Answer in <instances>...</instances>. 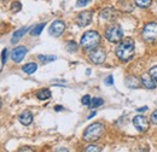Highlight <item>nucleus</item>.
<instances>
[{"mask_svg":"<svg viewBox=\"0 0 157 152\" xmlns=\"http://www.w3.org/2000/svg\"><path fill=\"white\" fill-rule=\"evenodd\" d=\"M55 109H56V111H62V110H63V109H62V106H60V105H57V106H56V108H55Z\"/></svg>","mask_w":157,"mask_h":152,"instance_id":"34","label":"nucleus"},{"mask_svg":"<svg viewBox=\"0 0 157 152\" xmlns=\"http://www.w3.org/2000/svg\"><path fill=\"white\" fill-rule=\"evenodd\" d=\"M103 104H104V100L103 99H100V98H93L92 101H91V108L92 109H96V108H98V106L103 105Z\"/></svg>","mask_w":157,"mask_h":152,"instance_id":"21","label":"nucleus"},{"mask_svg":"<svg viewBox=\"0 0 157 152\" xmlns=\"http://www.w3.org/2000/svg\"><path fill=\"white\" fill-rule=\"evenodd\" d=\"M21 9H22V5H21L20 1H13V2H12V5H11V11L18 12V11H21Z\"/></svg>","mask_w":157,"mask_h":152,"instance_id":"22","label":"nucleus"},{"mask_svg":"<svg viewBox=\"0 0 157 152\" xmlns=\"http://www.w3.org/2000/svg\"><path fill=\"white\" fill-rule=\"evenodd\" d=\"M36 97L39 98L40 100H47L51 98V91L50 89H41L38 92Z\"/></svg>","mask_w":157,"mask_h":152,"instance_id":"17","label":"nucleus"},{"mask_svg":"<svg viewBox=\"0 0 157 152\" xmlns=\"http://www.w3.org/2000/svg\"><path fill=\"white\" fill-rule=\"evenodd\" d=\"M126 85H127V87L136 89V88H138V87L141 85V80L137 78L136 76H129V77H127V80H126Z\"/></svg>","mask_w":157,"mask_h":152,"instance_id":"13","label":"nucleus"},{"mask_svg":"<svg viewBox=\"0 0 157 152\" xmlns=\"http://www.w3.org/2000/svg\"><path fill=\"white\" fill-rule=\"evenodd\" d=\"M94 115H96V111H93V114H91V115H90V117H87V118H88V120H90V118H92V117H93V116H94Z\"/></svg>","mask_w":157,"mask_h":152,"instance_id":"35","label":"nucleus"},{"mask_svg":"<svg viewBox=\"0 0 157 152\" xmlns=\"http://www.w3.org/2000/svg\"><path fill=\"white\" fill-rule=\"evenodd\" d=\"M85 152H100V147L97 145H90Z\"/></svg>","mask_w":157,"mask_h":152,"instance_id":"25","label":"nucleus"},{"mask_svg":"<svg viewBox=\"0 0 157 152\" xmlns=\"http://www.w3.org/2000/svg\"><path fill=\"white\" fill-rule=\"evenodd\" d=\"M91 101H92V99H91V97H90L88 94L83 95L82 99H81V103H82L83 105H87V106H88V105L91 106Z\"/></svg>","mask_w":157,"mask_h":152,"instance_id":"24","label":"nucleus"},{"mask_svg":"<svg viewBox=\"0 0 157 152\" xmlns=\"http://www.w3.org/2000/svg\"><path fill=\"white\" fill-rule=\"evenodd\" d=\"M116 56L123 62L131 60L134 56V41L129 38L121 40L116 47Z\"/></svg>","mask_w":157,"mask_h":152,"instance_id":"1","label":"nucleus"},{"mask_svg":"<svg viewBox=\"0 0 157 152\" xmlns=\"http://www.w3.org/2000/svg\"><path fill=\"white\" fill-rule=\"evenodd\" d=\"M56 152H69V151H68L67 149H63V147H62V149H58Z\"/></svg>","mask_w":157,"mask_h":152,"instance_id":"33","label":"nucleus"},{"mask_svg":"<svg viewBox=\"0 0 157 152\" xmlns=\"http://www.w3.org/2000/svg\"><path fill=\"white\" fill-rule=\"evenodd\" d=\"M18 152H34L30 147H27V146H24V147H22Z\"/></svg>","mask_w":157,"mask_h":152,"instance_id":"31","label":"nucleus"},{"mask_svg":"<svg viewBox=\"0 0 157 152\" xmlns=\"http://www.w3.org/2000/svg\"><path fill=\"white\" fill-rule=\"evenodd\" d=\"M105 57H106V55L103 48H94L90 53V60L93 64H101L105 60Z\"/></svg>","mask_w":157,"mask_h":152,"instance_id":"9","label":"nucleus"},{"mask_svg":"<svg viewBox=\"0 0 157 152\" xmlns=\"http://www.w3.org/2000/svg\"><path fill=\"white\" fill-rule=\"evenodd\" d=\"M134 2H136V5L139 6V7L146 9V7H149V6L151 5L152 0H134Z\"/></svg>","mask_w":157,"mask_h":152,"instance_id":"19","label":"nucleus"},{"mask_svg":"<svg viewBox=\"0 0 157 152\" xmlns=\"http://www.w3.org/2000/svg\"><path fill=\"white\" fill-rule=\"evenodd\" d=\"M7 55H9V50L7 48H4L2 52H1V65H4L7 60Z\"/></svg>","mask_w":157,"mask_h":152,"instance_id":"23","label":"nucleus"},{"mask_svg":"<svg viewBox=\"0 0 157 152\" xmlns=\"http://www.w3.org/2000/svg\"><path fill=\"white\" fill-rule=\"evenodd\" d=\"M104 83L105 85H108V86H111L113 83H114V77H113V75H109L105 80H104Z\"/></svg>","mask_w":157,"mask_h":152,"instance_id":"29","label":"nucleus"},{"mask_svg":"<svg viewBox=\"0 0 157 152\" xmlns=\"http://www.w3.org/2000/svg\"><path fill=\"white\" fill-rule=\"evenodd\" d=\"M27 52H28V50H27L25 46H18V47H16V48L12 51L11 57H12V59H13L16 63H21V62L23 60V58L25 57Z\"/></svg>","mask_w":157,"mask_h":152,"instance_id":"10","label":"nucleus"},{"mask_svg":"<svg viewBox=\"0 0 157 152\" xmlns=\"http://www.w3.org/2000/svg\"><path fill=\"white\" fill-rule=\"evenodd\" d=\"M23 71L25 73V74H34L35 71H36V69H38V64H35V63H28V64H25L23 68Z\"/></svg>","mask_w":157,"mask_h":152,"instance_id":"16","label":"nucleus"},{"mask_svg":"<svg viewBox=\"0 0 157 152\" xmlns=\"http://www.w3.org/2000/svg\"><path fill=\"white\" fill-rule=\"evenodd\" d=\"M146 110H147V106H143V108L138 109V111H139V112H141V111H146Z\"/></svg>","mask_w":157,"mask_h":152,"instance_id":"32","label":"nucleus"},{"mask_svg":"<svg viewBox=\"0 0 157 152\" xmlns=\"http://www.w3.org/2000/svg\"><path fill=\"white\" fill-rule=\"evenodd\" d=\"M45 25H46V23H40L38 25H35V27L33 28V30L30 32V34H32V35H40L41 32L45 29Z\"/></svg>","mask_w":157,"mask_h":152,"instance_id":"18","label":"nucleus"},{"mask_svg":"<svg viewBox=\"0 0 157 152\" xmlns=\"http://www.w3.org/2000/svg\"><path fill=\"white\" fill-rule=\"evenodd\" d=\"M78 50V45L75 42H69L68 44V51L69 52H75Z\"/></svg>","mask_w":157,"mask_h":152,"instance_id":"27","label":"nucleus"},{"mask_svg":"<svg viewBox=\"0 0 157 152\" xmlns=\"http://www.w3.org/2000/svg\"><path fill=\"white\" fill-rule=\"evenodd\" d=\"M115 16H116V13H115V10H113V9H105L100 13V17L105 21H111L113 18H115Z\"/></svg>","mask_w":157,"mask_h":152,"instance_id":"15","label":"nucleus"},{"mask_svg":"<svg viewBox=\"0 0 157 152\" xmlns=\"http://www.w3.org/2000/svg\"><path fill=\"white\" fill-rule=\"evenodd\" d=\"M28 30H29V27H23V28H21L20 30H16V33L12 35L11 42H12V44H16V42H17V41H18V40H20L27 32H28Z\"/></svg>","mask_w":157,"mask_h":152,"instance_id":"14","label":"nucleus"},{"mask_svg":"<svg viewBox=\"0 0 157 152\" xmlns=\"http://www.w3.org/2000/svg\"><path fill=\"white\" fill-rule=\"evenodd\" d=\"M92 0H78V2H76V6L78 7H82V6H86L87 4H90Z\"/></svg>","mask_w":157,"mask_h":152,"instance_id":"28","label":"nucleus"},{"mask_svg":"<svg viewBox=\"0 0 157 152\" xmlns=\"http://www.w3.org/2000/svg\"><path fill=\"white\" fill-rule=\"evenodd\" d=\"M133 126L137 128L138 132H146L149 129V121L145 116L143 115H137L134 118H133Z\"/></svg>","mask_w":157,"mask_h":152,"instance_id":"6","label":"nucleus"},{"mask_svg":"<svg viewBox=\"0 0 157 152\" xmlns=\"http://www.w3.org/2000/svg\"><path fill=\"white\" fill-rule=\"evenodd\" d=\"M151 122H152L154 124H157V110L154 111L152 115H151Z\"/></svg>","mask_w":157,"mask_h":152,"instance_id":"30","label":"nucleus"},{"mask_svg":"<svg viewBox=\"0 0 157 152\" xmlns=\"http://www.w3.org/2000/svg\"><path fill=\"white\" fill-rule=\"evenodd\" d=\"M141 85L147 89H155L156 88V81L150 76V74H145L141 76Z\"/></svg>","mask_w":157,"mask_h":152,"instance_id":"11","label":"nucleus"},{"mask_svg":"<svg viewBox=\"0 0 157 152\" xmlns=\"http://www.w3.org/2000/svg\"><path fill=\"white\" fill-rule=\"evenodd\" d=\"M64 30H65V24L63 21H59V19L55 21L50 27V34L52 36H56V38L60 36Z\"/></svg>","mask_w":157,"mask_h":152,"instance_id":"8","label":"nucleus"},{"mask_svg":"<svg viewBox=\"0 0 157 152\" xmlns=\"http://www.w3.org/2000/svg\"><path fill=\"white\" fill-rule=\"evenodd\" d=\"M149 74H150V76L155 80L157 82V66H154V68H151L150 69V71H149Z\"/></svg>","mask_w":157,"mask_h":152,"instance_id":"26","label":"nucleus"},{"mask_svg":"<svg viewBox=\"0 0 157 152\" xmlns=\"http://www.w3.org/2000/svg\"><path fill=\"white\" fill-rule=\"evenodd\" d=\"M38 58L40 59V62H41V63H44V64L50 63V62H53V60H56V59H57L56 56H44V55H40Z\"/></svg>","mask_w":157,"mask_h":152,"instance_id":"20","label":"nucleus"},{"mask_svg":"<svg viewBox=\"0 0 157 152\" xmlns=\"http://www.w3.org/2000/svg\"><path fill=\"white\" fill-rule=\"evenodd\" d=\"M99 44H100V35L94 30L86 32L81 38V46L87 51H92L97 48Z\"/></svg>","mask_w":157,"mask_h":152,"instance_id":"2","label":"nucleus"},{"mask_svg":"<svg viewBox=\"0 0 157 152\" xmlns=\"http://www.w3.org/2000/svg\"><path fill=\"white\" fill-rule=\"evenodd\" d=\"M18 120H20V122L22 123V124H24V126H29V124L33 122V114H32L30 111L25 110V111H23V112L20 115Z\"/></svg>","mask_w":157,"mask_h":152,"instance_id":"12","label":"nucleus"},{"mask_svg":"<svg viewBox=\"0 0 157 152\" xmlns=\"http://www.w3.org/2000/svg\"><path fill=\"white\" fill-rule=\"evenodd\" d=\"M92 16H93L92 11H82V12H80L78 16L76 17V23H78V25L81 27V28L87 27V25L91 23V21H92Z\"/></svg>","mask_w":157,"mask_h":152,"instance_id":"7","label":"nucleus"},{"mask_svg":"<svg viewBox=\"0 0 157 152\" xmlns=\"http://www.w3.org/2000/svg\"><path fill=\"white\" fill-rule=\"evenodd\" d=\"M143 39L146 42H156L157 41V23H147L143 29Z\"/></svg>","mask_w":157,"mask_h":152,"instance_id":"4","label":"nucleus"},{"mask_svg":"<svg viewBox=\"0 0 157 152\" xmlns=\"http://www.w3.org/2000/svg\"><path fill=\"white\" fill-rule=\"evenodd\" d=\"M105 36L106 39L110 41V42H118L121 41L123 38V32H122V28L118 25V24H113L110 25L106 32H105Z\"/></svg>","mask_w":157,"mask_h":152,"instance_id":"5","label":"nucleus"},{"mask_svg":"<svg viewBox=\"0 0 157 152\" xmlns=\"http://www.w3.org/2000/svg\"><path fill=\"white\" fill-rule=\"evenodd\" d=\"M104 133V126L101 123H93L91 126H88L85 132H83V140L85 141H88V142H92V141H96L100 139V136Z\"/></svg>","mask_w":157,"mask_h":152,"instance_id":"3","label":"nucleus"}]
</instances>
